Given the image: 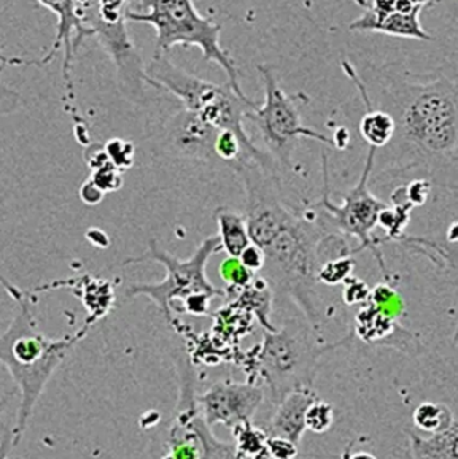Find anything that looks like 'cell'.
I'll list each match as a JSON object with an SVG mask.
<instances>
[{
  "instance_id": "cell-1",
  "label": "cell",
  "mask_w": 458,
  "mask_h": 459,
  "mask_svg": "<svg viewBox=\"0 0 458 459\" xmlns=\"http://www.w3.org/2000/svg\"><path fill=\"white\" fill-rule=\"evenodd\" d=\"M343 69L359 91L363 104L386 110L394 118V137L384 150H390V155H397V163L401 164L405 158L400 171L422 169L438 185L456 190V186L448 179L451 178L457 185L456 78L440 75L429 81H417L398 73H385L384 78L378 81L381 86L378 99L371 100L357 70L347 62Z\"/></svg>"
},
{
  "instance_id": "cell-2",
  "label": "cell",
  "mask_w": 458,
  "mask_h": 459,
  "mask_svg": "<svg viewBox=\"0 0 458 459\" xmlns=\"http://www.w3.org/2000/svg\"><path fill=\"white\" fill-rule=\"evenodd\" d=\"M0 286L15 301L16 312L0 334V364L5 367L21 394L11 445L18 446L29 428L35 406L46 385L67 356L88 334L86 323L73 334L51 339L40 332L35 317V301L30 293L0 275Z\"/></svg>"
},
{
  "instance_id": "cell-3",
  "label": "cell",
  "mask_w": 458,
  "mask_h": 459,
  "mask_svg": "<svg viewBox=\"0 0 458 459\" xmlns=\"http://www.w3.org/2000/svg\"><path fill=\"white\" fill-rule=\"evenodd\" d=\"M295 212L274 237L261 248L264 266L258 277L265 281L274 301L288 299L301 310L307 323L320 332L325 305L317 282L319 243L328 230L316 210Z\"/></svg>"
},
{
  "instance_id": "cell-4",
  "label": "cell",
  "mask_w": 458,
  "mask_h": 459,
  "mask_svg": "<svg viewBox=\"0 0 458 459\" xmlns=\"http://www.w3.org/2000/svg\"><path fill=\"white\" fill-rule=\"evenodd\" d=\"M148 85L179 100L183 109L195 113L218 131L236 134L244 150V160L264 167H276L268 153L257 147L245 129L246 113L257 105L247 96H239L228 82H212L177 66L166 54L153 56L145 65Z\"/></svg>"
},
{
  "instance_id": "cell-5",
  "label": "cell",
  "mask_w": 458,
  "mask_h": 459,
  "mask_svg": "<svg viewBox=\"0 0 458 459\" xmlns=\"http://www.w3.org/2000/svg\"><path fill=\"white\" fill-rule=\"evenodd\" d=\"M350 340L347 336L328 344L307 321L288 320L274 331L264 332L263 342L246 353L247 380H263L272 404L276 406L292 391L314 388L322 359Z\"/></svg>"
},
{
  "instance_id": "cell-6",
  "label": "cell",
  "mask_w": 458,
  "mask_h": 459,
  "mask_svg": "<svg viewBox=\"0 0 458 459\" xmlns=\"http://www.w3.org/2000/svg\"><path fill=\"white\" fill-rule=\"evenodd\" d=\"M126 22L150 24L156 31L153 56L167 54L175 46H196L206 62H214L228 77V83L239 96H246L239 85L236 62L220 45L222 24L202 15L194 0H139L125 13Z\"/></svg>"
},
{
  "instance_id": "cell-7",
  "label": "cell",
  "mask_w": 458,
  "mask_h": 459,
  "mask_svg": "<svg viewBox=\"0 0 458 459\" xmlns=\"http://www.w3.org/2000/svg\"><path fill=\"white\" fill-rule=\"evenodd\" d=\"M220 251H222V248L217 235L204 238L193 255L186 259L171 255L169 251L163 250L155 239H151L144 254L125 259L123 266L156 262L166 269V277L160 282L131 283L126 286L125 297H147L175 328L177 320L174 313L193 297L199 294H209L214 299L228 297L225 289H218L212 285L206 273L210 258Z\"/></svg>"
},
{
  "instance_id": "cell-8",
  "label": "cell",
  "mask_w": 458,
  "mask_h": 459,
  "mask_svg": "<svg viewBox=\"0 0 458 459\" xmlns=\"http://www.w3.org/2000/svg\"><path fill=\"white\" fill-rule=\"evenodd\" d=\"M264 85V102L246 113V120L257 128L266 153L279 172L295 171V152L300 139H312L333 147V139L304 126L300 105L308 102L304 94H288L281 88L271 65H258Z\"/></svg>"
},
{
  "instance_id": "cell-9",
  "label": "cell",
  "mask_w": 458,
  "mask_h": 459,
  "mask_svg": "<svg viewBox=\"0 0 458 459\" xmlns=\"http://www.w3.org/2000/svg\"><path fill=\"white\" fill-rule=\"evenodd\" d=\"M323 188L322 201L315 204L314 209L320 210L327 218L330 226L338 230L341 234L354 238L359 242L354 254L363 250H370L374 258L376 259L385 282L394 283L393 274L387 269L384 254L379 250L381 238L376 237L374 231L379 226L384 210L389 207V204L381 201L378 196L374 195L370 190L371 178L376 169V150L368 148L367 158H366L365 169L357 185L344 195L341 204H333L330 199V177H328V159L325 152H323Z\"/></svg>"
},
{
  "instance_id": "cell-10",
  "label": "cell",
  "mask_w": 458,
  "mask_h": 459,
  "mask_svg": "<svg viewBox=\"0 0 458 459\" xmlns=\"http://www.w3.org/2000/svg\"><path fill=\"white\" fill-rule=\"evenodd\" d=\"M80 4L85 23L115 65L121 93L134 104H144L148 85L145 65L129 35L128 22L121 19L116 23H105L97 16L94 0H80Z\"/></svg>"
},
{
  "instance_id": "cell-11",
  "label": "cell",
  "mask_w": 458,
  "mask_h": 459,
  "mask_svg": "<svg viewBox=\"0 0 458 459\" xmlns=\"http://www.w3.org/2000/svg\"><path fill=\"white\" fill-rule=\"evenodd\" d=\"M265 401L264 388L257 383L225 379L212 385L195 402L207 428L223 425L233 429L253 420Z\"/></svg>"
},
{
  "instance_id": "cell-12",
  "label": "cell",
  "mask_w": 458,
  "mask_h": 459,
  "mask_svg": "<svg viewBox=\"0 0 458 459\" xmlns=\"http://www.w3.org/2000/svg\"><path fill=\"white\" fill-rule=\"evenodd\" d=\"M436 0H368L362 16L349 29L355 32H381L409 39L430 40L419 22V13Z\"/></svg>"
},
{
  "instance_id": "cell-13",
  "label": "cell",
  "mask_w": 458,
  "mask_h": 459,
  "mask_svg": "<svg viewBox=\"0 0 458 459\" xmlns=\"http://www.w3.org/2000/svg\"><path fill=\"white\" fill-rule=\"evenodd\" d=\"M42 7L48 8L56 16V35L50 50L40 59V64L48 65L56 51L64 48V64L62 77L65 85L73 97L72 66L75 51L80 48L85 38L93 37L91 27L85 23L80 0H37Z\"/></svg>"
},
{
  "instance_id": "cell-14",
  "label": "cell",
  "mask_w": 458,
  "mask_h": 459,
  "mask_svg": "<svg viewBox=\"0 0 458 459\" xmlns=\"http://www.w3.org/2000/svg\"><path fill=\"white\" fill-rule=\"evenodd\" d=\"M218 129L209 126L195 113L186 109L169 116L161 126V139L169 152L182 158L217 159L214 142Z\"/></svg>"
},
{
  "instance_id": "cell-15",
  "label": "cell",
  "mask_w": 458,
  "mask_h": 459,
  "mask_svg": "<svg viewBox=\"0 0 458 459\" xmlns=\"http://www.w3.org/2000/svg\"><path fill=\"white\" fill-rule=\"evenodd\" d=\"M355 336L366 344L395 348L408 355H419L422 351L416 334L403 328L400 320L381 312L368 301L360 307L355 317Z\"/></svg>"
},
{
  "instance_id": "cell-16",
  "label": "cell",
  "mask_w": 458,
  "mask_h": 459,
  "mask_svg": "<svg viewBox=\"0 0 458 459\" xmlns=\"http://www.w3.org/2000/svg\"><path fill=\"white\" fill-rule=\"evenodd\" d=\"M317 396L314 388H300L288 394L276 404V411L265 428L268 437H281L300 446L307 431V410Z\"/></svg>"
},
{
  "instance_id": "cell-17",
  "label": "cell",
  "mask_w": 458,
  "mask_h": 459,
  "mask_svg": "<svg viewBox=\"0 0 458 459\" xmlns=\"http://www.w3.org/2000/svg\"><path fill=\"white\" fill-rule=\"evenodd\" d=\"M215 222L218 226V239L220 248L228 256L238 258L242 251L252 245L247 232L246 220L241 212H233L228 207H218L214 212Z\"/></svg>"
},
{
  "instance_id": "cell-18",
  "label": "cell",
  "mask_w": 458,
  "mask_h": 459,
  "mask_svg": "<svg viewBox=\"0 0 458 459\" xmlns=\"http://www.w3.org/2000/svg\"><path fill=\"white\" fill-rule=\"evenodd\" d=\"M409 444L413 459H458V422L443 433L430 434L428 438L410 431Z\"/></svg>"
},
{
  "instance_id": "cell-19",
  "label": "cell",
  "mask_w": 458,
  "mask_h": 459,
  "mask_svg": "<svg viewBox=\"0 0 458 459\" xmlns=\"http://www.w3.org/2000/svg\"><path fill=\"white\" fill-rule=\"evenodd\" d=\"M234 307L245 312L252 313L257 318L264 331L272 332L276 326L272 324L271 315L273 309L274 297L269 286L263 278L255 275L249 286L237 294V299L231 302Z\"/></svg>"
},
{
  "instance_id": "cell-20",
  "label": "cell",
  "mask_w": 458,
  "mask_h": 459,
  "mask_svg": "<svg viewBox=\"0 0 458 459\" xmlns=\"http://www.w3.org/2000/svg\"><path fill=\"white\" fill-rule=\"evenodd\" d=\"M109 281L97 280V278L86 277L81 278V289L77 290V296L88 309V317L86 323L94 325L99 318L105 317L107 313L112 307L115 302V293H113L112 285Z\"/></svg>"
},
{
  "instance_id": "cell-21",
  "label": "cell",
  "mask_w": 458,
  "mask_h": 459,
  "mask_svg": "<svg viewBox=\"0 0 458 459\" xmlns=\"http://www.w3.org/2000/svg\"><path fill=\"white\" fill-rule=\"evenodd\" d=\"M366 113L359 121V134L368 144L378 152L392 143L395 134L394 118L386 110L365 105Z\"/></svg>"
},
{
  "instance_id": "cell-22",
  "label": "cell",
  "mask_w": 458,
  "mask_h": 459,
  "mask_svg": "<svg viewBox=\"0 0 458 459\" xmlns=\"http://www.w3.org/2000/svg\"><path fill=\"white\" fill-rule=\"evenodd\" d=\"M456 420L451 407L435 402H424L413 412L414 426L429 434L443 433Z\"/></svg>"
},
{
  "instance_id": "cell-23",
  "label": "cell",
  "mask_w": 458,
  "mask_h": 459,
  "mask_svg": "<svg viewBox=\"0 0 458 459\" xmlns=\"http://www.w3.org/2000/svg\"><path fill=\"white\" fill-rule=\"evenodd\" d=\"M233 434V457L234 459H252L265 446L268 434L265 429L258 428L249 422L239 423L231 429Z\"/></svg>"
},
{
  "instance_id": "cell-24",
  "label": "cell",
  "mask_w": 458,
  "mask_h": 459,
  "mask_svg": "<svg viewBox=\"0 0 458 459\" xmlns=\"http://www.w3.org/2000/svg\"><path fill=\"white\" fill-rule=\"evenodd\" d=\"M220 280L226 283V296H231V294H238L239 291L244 290L246 286L255 280V273L247 270L244 264L239 262L238 258H233V256H228L225 261L220 264Z\"/></svg>"
},
{
  "instance_id": "cell-25",
  "label": "cell",
  "mask_w": 458,
  "mask_h": 459,
  "mask_svg": "<svg viewBox=\"0 0 458 459\" xmlns=\"http://www.w3.org/2000/svg\"><path fill=\"white\" fill-rule=\"evenodd\" d=\"M355 269L354 255L338 256L327 259L319 264L317 269V282L320 285H343L344 281L351 277Z\"/></svg>"
},
{
  "instance_id": "cell-26",
  "label": "cell",
  "mask_w": 458,
  "mask_h": 459,
  "mask_svg": "<svg viewBox=\"0 0 458 459\" xmlns=\"http://www.w3.org/2000/svg\"><path fill=\"white\" fill-rule=\"evenodd\" d=\"M335 411L333 403L317 396L306 412V429L315 434L327 433L333 428Z\"/></svg>"
},
{
  "instance_id": "cell-27",
  "label": "cell",
  "mask_w": 458,
  "mask_h": 459,
  "mask_svg": "<svg viewBox=\"0 0 458 459\" xmlns=\"http://www.w3.org/2000/svg\"><path fill=\"white\" fill-rule=\"evenodd\" d=\"M214 153L217 159L226 163H239L244 160V150L236 134L228 131L218 132L214 142Z\"/></svg>"
},
{
  "instance_id": "cell-28",
  "label": "cell",
  "mask_w": 458,
  "mask_h": 459,
  "mask_svg": "<svg viewBox=\"0 0 458 459\" xmlns=\"http://www.w3.org/2000/svg\"><path fill=\"white\" fill-rule=\"evenodd\" d=\"M105 155L117 169H129L134 163V150L132 143L115 139L105 145Z\"/></svg>"
},
{
  "instance_id": "cell-29",
  "label": "cell",
  "mask_w": 458,
  "mask_h": 459,
  "mask_svg": "<svg viewBox=\"0 0 458 459\" xmlns=\"http://www.w3.org/2000/svg\"><path fill=\"white\" fill-rule=\"evenodd\" d=\"M96 13L105 23H116L126 19L129 10V0H94Z\"/></svg>"
},
{
  "instance_id": "cell-30",
  "label": "cell",
  "mask_w": 458,
  "mask_h": 459,
  "mask_svg": "<svg viewBox=\"0 0 458 459\" xmlns=\"http://www.w3.org/2000/svg\"><path fill=\"white\" fill-rule=\"evenodd\" d=\"M343 286V301L349 307H354V305L362 307L363 304L368 301L371 288L365 281L351 275L349 280L344 281Z\"/></svg>"
},
{
  "instance_id": "cell-31",
  "label": "cell",
  "mask_w": 458,
  "mask_h": 459,
  "mask_svg": "<svg viewBox=\"0 0 458 459\" xmlns=\"http://www.w3.org/2000/svg\"><path fill=\"white\" fill-rule=\"evenodd\" d=\"M264 449L273 459H296L298 455V445L281 437H268Z\"/></svg>"
},
{
  "instance_id": "cell-32",
  "label": "cell",
  "mask_w": 458,
  "mask_h": 459,
  "mask_svg": "<svg viewBox=\"0 0 458 459\" xmlns=\"http://www.w3.org/2000/svg\"><path fill=\"white\" fill-rule=\"evenodd\" d=\"M3 66L0 67L2 72ZM22 97L15 89L10 88L0 81V117L11 115L21 108Z\"/></svg>"
},
{
  "instance_id": "cell-33",
  "label": "cell",
  "mask_w": 458,
  "mask_h": 459,
  "mask_svg": "<svg viewBox=\"0 0 458 459\" xmlns=\"http://www.w3.org/2000/svg\"><path fill=\"white\" fill-rule=\"evenodd\" d=\"M239 262L246 267L250 272L255 273V274H258L260 270L263 269L264 266V253L261 251V248H258L255 245H249L244 251H242L241 255L238 256Z\"/></svg>"
},
{
  "instance_id": "cell-34",
  "label": "cell",
  "mask_w": 458,
  "mask_h": 459,
  "mask_svg": "<svg viewBox=\"0 0 458 459\" xmlns=\"http://www.w3.org/2000/svg\"><path fill=\"white\" fill-rule=\"evenodd\" d=\"M341 459H378L376 455H371L367 452H351L350 449H346L341 455Z\"/></svg>"
},
{
  "instance_id": "cell-35",
  "label": "cell",
  "mask_w": 458,
  "mask_h": 459,
  "mask_svg": "<svg viewBox=\"0 0 458 459\" xmlns=\"http://www.w3.org/2000/svg\"><path fill=\"white\" fill-rule=\"evenodd\" d=\"M265 447V446H264ZM252 459H273L271 457V455H268V453H266V450L265 449H263L261 450L260 453H258L257 455H255V457H253Z\"/></svg>"
},
{
  "instance_id": "cell-36",
  "label": "cell",
  "mask_w": 458,
  "mask_h": 459,
  "mask_svg": "<svg viewBox=\"0 0 458 459\" xmlns=\"http://www.w3.org/2000/svg\"><path fill=\"white\" fill-rule=\"evenodd\" d=\"M161 459H174V458H172V457H171V455H164V457H163V458H161Z\"/></svg>"
}]
</instances>
